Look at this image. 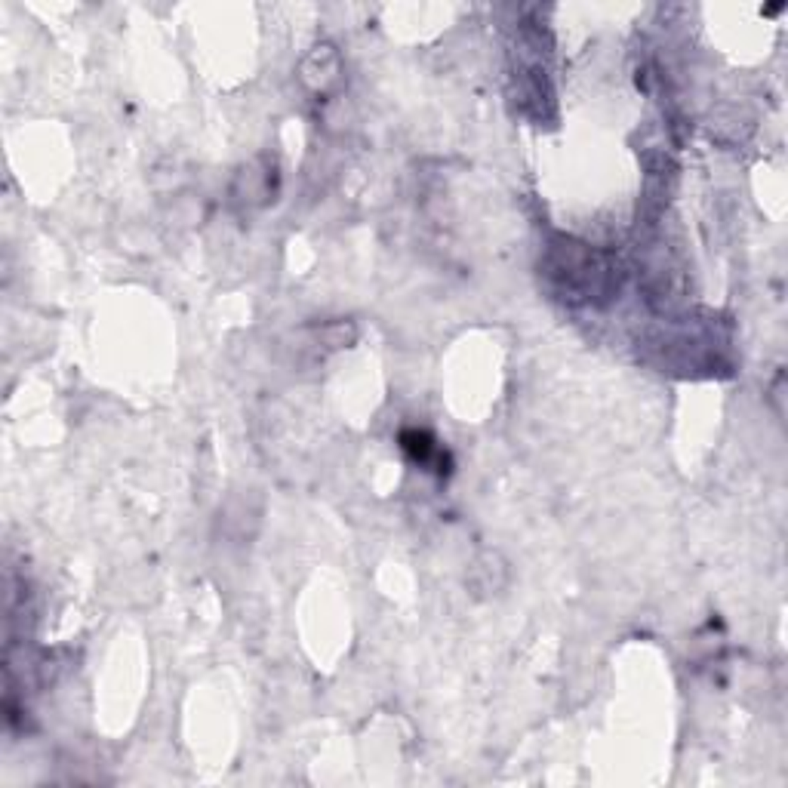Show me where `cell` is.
I'll return each instance as SVG.
<instances>
[{
	"label": "cell",
	"instance_id": "obj_1",
	"mask_svg": "<svg viewBox=\"0 0 788 788\" xmlns=\"http://www.w3.org/2000/svg\"><path fill=\"white\" fill-rule=\"evenodd\" d=\"M404 447L416 456V459H422V462L431 456V437L422 435V431H406V435H404Z\"/></svg>",
	"mask_w": 788,
	"mask_h": 788
}]
</instances>
